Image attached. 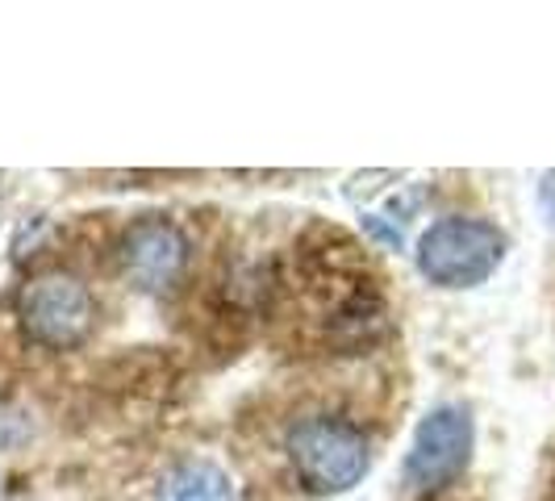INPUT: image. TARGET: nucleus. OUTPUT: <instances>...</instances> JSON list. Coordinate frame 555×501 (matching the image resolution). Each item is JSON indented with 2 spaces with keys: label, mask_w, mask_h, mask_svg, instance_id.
I'll return each instance as SVG.
<instances>
[{
  "label": "nucleus",
  "mask_w": 555,
  "mask_h": 501,
  "mask_svg": "<svg viewBox=\"0 0 555 501\" xmlns=\"http://www.w3.org/2000/svg\"><path fill=\"white\" fill-rule=\"evenodd\" d=\"M473 455V418L464 406H439L417 422V435L405 455V485L430 493L464 473Z\"/></svg>",
  "instance_id": "7ed1b4c3"
},
{
  "label": "nucleus",
  "mask_w": 555,
  "mask_h": 501,
  "mask_svg": "<svg viewBox=\"0 0 555 501\" xmlns=\"http://www.w3.org/2000/svg\"><path fill=\"white\" fill-rule=\"evenodd\" d=\"M159 501H234V493H230V480H225V473L218 464L189 460V464H180L164 480Z\"/></svg>",
  "instance_id": "423d86ee"
},
{
  "label": "nucleus",
  "mask_w": 555,
  "mask_h": 501,
  "mask_svg": "<svg viewBox=\"0 0 555 501\" xmlns=\"http://www.w3.org/2000/svg\"><path fill=\"white\" fill-rule=\"evenodd\" d=\"M505 234L480 218H443L417 239V272L439 288H473L498 272Z\"/></svg>",
  "instance_id": "f257e3e1"
},
{
  "label": "nucleus",
  "mask_w": 555,
  "mask_h": 501,
  "mask_svg": "<svg viewBox=\"0 0 555 501\" xmlns=\"http://www.w3.org/2000/svg\"><path fill=\"white\" fill-rule=\"evenodd\" d=\"M121 259H126V272L139 280L142 288H164L184 264V239L164 218H146L126 234Z\"/></svg>",
  "instance_id": "39448f33"
},
{
  "label": "nucleus",
  "mask_w": 555,
  "mask_h": 501,
  "mask_svg": "<svg viewBox=\"0 0 555 501\" xmlns=\"http://www.w3.org/2000/svg\"><path fill=\"white\" fill-rule=\"evenodd\" d=\"M288 455L309 489L347 493L367 473V439L343 418H306L288 431Z\"/></svg>",
  "instance_id": "f03ea898"
},
{
  "label": "nucleus",
  "mask_w": 555,
  "mask_h": 501,
  "mask_svg": "<svg viewBox=\"0 0 555 501\" xmlns=\"http://www.w3.org/2000/svg\"><path fill=\"white\" fill-rule=\"evenodd\" d=\"M22 326L42 347H76L92 331V297L76 277L47 272L22 288Z\"/></svg>",
  "instance_id": "20e7f679"
},
{
  "label": "nucleus",
  "mask_w": 555,
  "mask_h": 501,
  "mask_svg": "<svg viewBox=\"0 0 555 501\" xmlns=\"http://www.w3.org/2000/svg\"><path fill=\"white\" fill-rule=\"evenodd\" d=\"M539 201H543L547 222L555 226V171H547V176H543V184H539Z\"/></svg>",
  "instance_id": "0eeeda50"
}]
</instances>
